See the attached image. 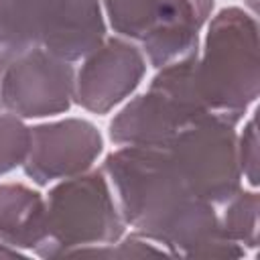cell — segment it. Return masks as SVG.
<instances>
[{"label": "cell", "mask_w": 260, "mask_h": 260, "mask_svg": "<svg viewBox=\"0 0 260 260\" xmlns=\"http://www.w3.org/2000/svg\"><path fill=\"white\" fill-rule=\"evenodd\" d=\"M106 173L124 223L179 258H240L215 205L197 197L165 148L124 146L108 154Z\"/></svg>", "instance_id": "1"}, {"label": "cell", "mask_w": 260, "mask_h": 260, "mask_svg": "<svg viewBox=\"0 0 260 260\" xmlns=\"http://www.w3.org/2000/svg\"><path fill=\"white\" fill-rule=\"evenodd\" d=\"M47 238V199L22 183L0 185V242L37 252Z\"/></svg>", "instance_id": "11"}, {"label": "cell", "mask_w": 260, "mask_h": 260, "mask_svg": "<svg viewBox=\"0 0 260 260\" xmlns=\"http://www.w3.org/2000/svg\"><path fill=\"white\" fill-rule=\"evenodd\" d=\"M124 219L104 171L63 179L47 195V238L41 258H67L85 248L118 242Z\"/></svg>", "instance_id": "4"}, {"label": "cell", "mask_w": 260, "mask_h": 260, "mask_svg": "<svg viewBox=\"0 0 260 260\" xmlns=\"http://www.w3.org/2000/svg\"><path fill=\"white\" fill-rule=\"evenodd\" d=\"M238 162H240L242 177H246V181L252 187H256L258 185V132H256L254 116L246 122L244 132L238 136Z\"/></svg>", "instance_id": "15"}, {"label": "cell", "mask_w": 260, "mask_h": 260, "mask_svg": "<svg viewBox=\"0 0 260 260\" xmlns=\"http://www.w3.org/2000/svg\"><path fill=\"white\" fill-rule=\"evenodd\" d=\"M234 128L236 124L217 116H205L183 128L165 148L191 191L215 207L242 189Z\"/></svg>", "instance_id": "7"}, {"label": "cell", "mask_w": 260, "mask_h": 260, "mask_svg": "<svg viewBox=\"0 0 260 260\" xmlns=\"http://www.w3.org/2000/svg\"><path fill=\"white\" fill-rule=\"evenodd\" d=\"M102 148V134L91 122L65 118L30 128V148L22 167L37 185H49L89 171Z\"/></svg>", "instance_id": "9"}, {"label": "cell", "mask_w": 260, "mask_h": 260, "mask_svg": "<svg viewBox=\"0 0 260 260\" xmlns=\"http://www.w3.org/2000/svg\"><path fill=\"white\" fill-rule=\"evenodd\" d=\"M146 73V57L142 51L122 39H104L75 75L73 102L93 114H108L122 104L142 81Z\"/></svg>", "instance_id": "10"}, {"label": "cell", "mask_w": 260, "mask_h": 260, "mask_svg": "<svg viewBox=\"0 0 260 260\" xmlns=\"http://www.w3.org/2000/svg\"><path fill=\"white\" fill-rule=\"evenodd\" d=\"M110 26L156 69L197 53L213 0H102Z\"/></svg>", "instance_id": "6"}, {"label": "cell", "mask_w": 260, "mask_h": 260, "mask_svg": "<svg viewBox=\"0 0 260 260\" xmlns=\"http://www.w3.org/2000/svg\"><path fill=\"white\" fill-rule=\"evenodd\" d=\"M258 193L240 189L230 201H225L219 215L223 234L242 248L254 250L258 246Z\"/></svg>", "instance_id": "12"}, {"label": "cell", "mask_w": 260, "mask_h": 260, "mask_svg": "<svg viewBox=\"0 0 260 260\" xmlns=\"http://www.w3.org/2000/svg\"><path fill=\"white\" fill-rule=\"evenodd\" d=\"M156 254H169L165 248H156L150 244V240L132 234L128 238H120L118 242L112 244H104V246H95V248H85L81 252H77L73 258L79 256H89V258H122V260H130V258H144V256H156Z\"/></svg>", "instance_id": "14"}, {"label": "cell", "mask_w": 260, "mask_h": 260, "mask_svg": "<svg viewBox=\"0 0 260 260\" xmlns=\"http://www.w3.org/2000/svg\"><path fill=\"white\" fill-rule=\"evenodd\" d=\"M75 69L41 47L14 55L0 65V112L18 118H45L73 104Z\"/></svg>", "instance_id": "8"}, {"label": "cell", "mask_w": 260, "mask_h": 260, "mask_svg": "<svg viewBox=\"0 0 260 260\" xmlns=\"http://www.w3.org/2000/svg\"><path fill=\"white\" fill-rule=\"evenodd\" d=\"M197 55L160 67L146 93L118 112L110 124V138L116 144L167 148L183 128L213 116L197 91Z\"/></svg>", "instance_id": "5"}, {"label": "cell", "mask_w": 260, "mask_h": 260, "mask_svg": "<svg viewBox=\"0 0 260 260\" xmlns=\"http://www.w3.org/2000/svg\"><path fill=\"white\" fill-rule=\"evenodd\" d=\"M197 91L209 114L238 124L260 91L258 24L242 8L219 10L197 55Z\"/></svg>", "instance_id": "2"}, {"label": "cell", "mask_w": 260, "mask_h": 260, "mask_svg": "<svg viewBox=\"0 0 260 260\" xmlns=\"http://www.w3.org/2000/svg\"><path fill=\"white\" fill-rule=\"evenodd\" d=\"M30 148V128L22 118L0 112V175L24 165Z\"/></svg>", "instance_id": "13"}, {"label": "cell", "mask_w": 260, "mask_h": 260, "mask_svg": "<svg viewBox=\"0 0 260 260\" xmlns=\"http://www.w3.org/2000/svg\"><path fill=\"white\" fill-rule=\"evenodd\" d=\"M104 39L100 0H0V65L37 47L81 61Z\"/></svg>", "instance_id": "3"}, {"label": "cell", "mask_w": 260, "mask_h": 260, "mask_svg": "<svg viewBox=\"0 0 260 260\" xmlns=\"http://www.w3.org/2000/svg\"><path fill=\"white\" fill-rule=\"evenodd\" d=\"M18 256H22L20 250H14V248L6 246L4 242H0V258H18Z\"/></svg>", "instance_id": "16"}]
</instances>
